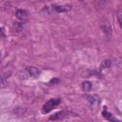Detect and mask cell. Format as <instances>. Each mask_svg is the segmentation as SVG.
Returning a JSON list of instances; mask_svg holds the SVG:
<instances>
[{"label":"cell","instance_id":"obj_12","mask_svg":"<svg viewBox=\"0 0 122 122\" xmlns=\"http://www.w3.org/2000/svg\"><path fill=\"white\" fill-rule=\"evenodd\" d=\"M57 83H59V79H57V78H53V79H51L50 82H49V85H52V84H57Z\"/></svg>","mask_w":122,"mask_h":122},{"label":"cell","instance_id":"obj_2","mask_svg":"<svg viewBox=\"0 0 122 122\" xmlns=\"http://www.w3.org/2000/svg\"><path fill=\"white\" fill-rule=\"evenodd\" d=\"M71 9V5H64V6H55L53 8V10L56 11V12H67V11H70Z\"/></svg>","mask_w":122,"mask_h":122},{"label":"cell","instance_id":"obj_6","mask_svg":"<svg viewBox=\"0 0 122 122\" xmlns=\"http://www.w3.org/2000/svg\"><path fill=\"white\" fill-rule=\"evenodd\" d=\"M82 89L84 92H90L91 89H92V83L86 81V82H83L82 83Z\"/></svg>","mask_w":122,"mask_h":122},{"label":"cell","instance_id":"obj_10","mask_svg":"<svg viewBox=\"0 0 122 122\" xmlns=\"http://www.w3.org/2000/svg\"><path fill=\"white\" fill-rule=\"evenodd\" d=\"M24 112H25V110H24L23 108H17L16 110L13 111V112H14L15 114H17V115H21V114H23Z\"/></svg>","mask_w":122,"mask_h":122},{"label":"cell","instance_id":"obj_9","mask_svg":"<svg viewBox=\"0 0 122 122\" xmlns=\"http://www.w3.org/2000/svg\"><path fill=\"white\" fill-rule=\"evenodd\" d=\"M101 67H102V68H110V67H111V61H110L109 59H106V60L102 61Z\"/></svg>","mask_w":122,"mask_h":122},{"label":"cell","instance_id":"obj_1","mask_svg":"<svg viewBox=\"0 0 122 122\" xmlns=\"http://www.w3.org/2000/svg\"><path fill=\"white\" fill-rule=\"evenodd\" d=\"M61 100L59 98H52L51 100H49L48 102H46L42 108V112L43 113H48L50 112L51 110H53L54 108H56L59 104H60Z\"/></svg>","mask_w":122,"mask_h":122},{"label":"cell","instance_id":"obj_5","mask_svg":"<svg viewBox=\"0 0 122 122\" xmlns=\"http://www.w3.org/2000/svg\"><path fill=\"white\" fill-rule=\"evenodd\" d=\"M102 30L106 34H111L112 32V28H111V24L109 23V21H104L102 24Z\"/></svg>","mask_w":122,"mask_h":122},{"label":"cell","instance_id":"obj_3","mask_svg":"<svg viewBox=\"0 0 122 122\" xmlns=\"http://www.w3.org/2000/svg\"><path fill=\"white\" fill-rule=\"evenodd\" d=\"M27 71H28V73H29V76H30V77L36 78V77H38V75L40 74V71H38V69H36V68H34V67L27 68Z\"/></svg>","mask_w":122,"mask_h":122},{"label":"cell","instance_id":"obj_11","mask_svg":"<svg viewBox=\"0 0 122 122\" xmlns=\"http://www.w3.org/2000/svg\"><path fill=\"white\" fill-rule=\"evenodd\" d=\"M117 18H118V20H119L120 26L122 27V10H120L117 12Z\"/></svg>","mask_w":122,"mask_h":122},{"label":"cell","instance_id":"obj_4","mask_svg":"<svg viewBox=\"0 0 122 122\" xmlns=\"http://www.w3.org/2000/svg\"><path fill=\"white\" fill-rule=\"evenodd\" d=\"M16 17L20 20H27L28 19V12L24 10H18L15 13Z\"/></svg>","mask_w":122,"mask_h":122},{"label":"cell","instance_id":"obj_7","mask_svg":"<svg viewBox=\"0 0 122 122\" xmlns=\"http://www.w3.org/2000/svg\"><path fill=\"white\" fill-rule=\"evenodd\" d=\"M102 114H103V116H104L105 118H107L108 120H114V119L112 117V114H111L109 112H107V111H106V108L104 109V111H103Z\"/></svg>","mask_w":122,"mask_h":122},{"label":"cell","instance_id":"obj_8","mask_svg":"<svg viewBox=\"0 0 122 122\" xmlns=\"http://www.w3.org/2000/svg\"><path fill=\"white\" fill-rule=\"evenodd\" d=\"M62 117H63V112H60L55 113L54 115H51V116L50 117V119H51V120H52V119H53V120H56V119H61Z\"/></svg>","mask_w":122,"mask_h":122}]
</instances>
